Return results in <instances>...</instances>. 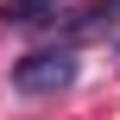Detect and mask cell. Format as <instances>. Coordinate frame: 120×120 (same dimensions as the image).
I'll return each instance as SVG.
<instances>
[{"instance_id":"obj_1","label":"cell","mask_w":120,"mask_h":120,"mask_svg":"<svg viewBox=\"0 0 120 120\" xmlns=\"http://www.w3.org/2000/svg\"><path fill=\"white\" fill-rule=\"evenodd\" d=\"M76 82V51L70 44H51V51H32L13 63V89L19 95H57Z\"/></svg>"},{"instance_id":"obj_3","label":"cell","mask_w":120,"mask_h":120,"mask_svg":"<svg viewBox=\"0 0 120 120\" xmlns=\"http://www.w3.org/2000/svg\"><path fill=\"white\" fill-rule=\"evenodd\" d=\"M44 13H57V0H6L0 6V25H38Z\"/></svg>"},{"instance_id":"obj_2","label":"cell","mask_w":120,"mask_h":120,"mask_svg":"<svg viewBox=\"0 0 120 120\" xmlns=\"http://www.w3.org/2000/svg\"><path fill=\"white\" fill-rule=\"evenodd\" d=\"M120 32V0H89V6H76L70 19H57V38L63 44H76V38H108Z\"/></svg>"}]
</instances>
